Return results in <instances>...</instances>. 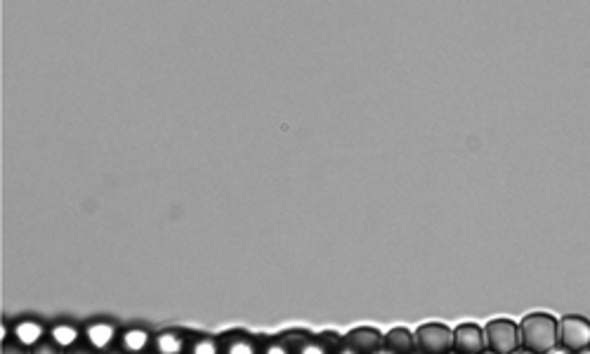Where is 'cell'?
Returning <instances> with one entry per match:
<instances>
[{
    "mask_svg": "<svg viewBox=\"0 0 590 354\" xmlns=\"http://www.w3.org/2000/svg\"><path fill=\"white\" fill-rule=\"evenodd\" d=\"M522 348L536 354H546L560 345V321L548 312H531L519 321Z\"/></svg>",
    "mask_w": 590,
    "mask_h": 354,
    "instance_id": "6da1fadb",
    "label": "cell"
},
{
    "mask_svg": "<svg viewBox=\"0 0 590 354\" xmlns=\"http://www.w3.org/2000/svg\"><path fill=\"white\" fill-rule=\"evenodd\" d=\"M484 336H487V349L496 354H513L515 349L522 348L519 324H515L513 319H491L489 324L484 326Z\"/></svg>",
    "mask_w": 590,
    "mask_h": 354,
    "instance_id": "7a4b0ae2",
    "label": "cell"
},
{
    "mask_svg": "<svg viewBox=\"0 0 590 354\" xmlns=\"http://www.w3.org/2000/svg\"><path fill=\"white\" fill-rule=\"evenodd\" d=\"M416 336V349L425 354H447L454 349V329H448L447 324H423L413 330Z\"/></svg>",
    "mask_w": 590,
    "mask_h": 354,
    "instance_id": "3957f363",
    "label": "cell"
},
{
    "mask_svg": "<svg viewBox=\"0 0 590 354\" xmlns=\"http://www.w3.org/2000/svg\"><path fill=\"white\" fill-rule=\"evenodd\" d=\"M121 329L116 319L112 317H94L90 321L83 324V333H85V342L90 348H94L97 352L106 354L109 349H113L118 345V336H121Z\"/></svg>",
    "mask_w": 590,
    "mask_h": 354,
    "instance_id": "277c9868",
    "label": "cell"
},
{
    "mask_svg": "<svg viewBox=\"0 0 590 354\" xmlns=\"http://www.w3.org/2000/svg\"><path fill=\"white\" fill-rule=\"evenodd\" d=\"M50 338V324L45 319L35 314H22L12 321V340L24 345L26 349H34L38 342Z\"/></svg>",
    "mask_w": 590,
    "mask_h": 354,
    "instance_id": "5b68a950",
    "label": "cell"
},
{
    "mask_svg": "<svg viewBox=\"0 0 590 354\" xmlns=\"http://www.w3.org/2000/svg\"><path fill=\"white\" fill-rule=\"evenodd\" d=\"M560 345L569 352L590 348V321L581 314H566L560 319Z\"/></svg>",
    "mask_w": 590,
    "mask_h": 354,
    "instance_id": "8992f818",
    "label": "cell"
},
{
    "mask_svg": "<svg viewBox=\"0 0 590 354\" xmlns=\"http://www.w3.org/2000/svg\"><path fill=\"white\" fill-rule=\"evenodd\" d=\"M153 336L147 326L142 324H130L121 329V336H118V345L123 354H147L149 349H153Z\"/></svg>",
    "mask_w": 590,
    "mask_h": 354,
    "instance_id": "52a82bcc",
    "label": "cell"
},
{
    "mask_svg": "<svg viewBox=\"0 0 590 354\" xmlns=\"http://www.w3.org/2000/svg\"><path fill=\"white\" fill-rule=\"evenodd\" d=\"M50 340L57 345L62 352L76 348L81 342H85V333H83V324H78L76 319L59 317L50 324Z\"/></svg>",
    "mask_w": 590,
    "mask_h": 354,
    "instance_id": "ba28073f",
    "label": "cell"
},
{
    "mask_svg": "<svg viewBox=\"0 0 590 354\" xmlns=\"http://www.w3.org/2000/svg\"><path fill=\"white\" fill-rule=\"evenodd\" d=\"M454 349L460 354H482L487 349V336H484V326L472 324H458L454 329Z\"/></svg>",
    "mask_w": 590,
    "mask_h": 354,
    "instance_id": "9c48e42d",
    "label": "cell"
},
{
    "mask_svg": "<svg viewBox=\"0 0 590 354\" xmlns=\"http://www.w3.org/2000/svg\"><path fill=\"white\" fill-rule=\"evenodd\" d=\"M222 354H260V336L246 329H230L220 333Z\"/></svg>",
    "mask_w": 590,
    "mask_h": 354,
    "instance_id": "30bf717a",
    "label": "cell"
},
{
    "mask_svg": "<svg viewBox=\"0 0 590 354\" xmlns=\"http://www.w3.org/2000/svg\"><path fill=\"white\" fill-rule=\"evenodd\" d=\"M189 338H192V330L177 329V326L156 330V336H153V352L156 354H187Z\"/></svg>",
    "mask_w": 590,
    "mask_h": 354,
    "instance_id": "8fae6325",
    "label": "cell"
},
{
    "mask_svg": "<svg viewBox=\"0 0 590 354\" xmlns=\"http://www.w3.org/2000/svg\"><path fill=\"white\" fill-rule=\"evenodd\" d=\"M342 338H345V342H348L354 352L359 354L376 352V349L385 342L383 333H380L378 329H373V326H354V329H349Z\"/></svg>",
    "mask_w": 590,
    "mask_h": 354,
    "instance_id": "7c38bea8",
    "label": "cell"
},
{
    "mask_svg": "<svg viewBox=\"0 0 590 354\" xmlns=\"http://www.w3.org/2000/svg\"><path fill=\"white\" fill-rule=\"evenodd\" d=\"M385 348H389L395 354H411L416 349V336L413 330L404 326H395L385 333Z\"/></svg>",
    "mask_w": 590,
    "mask_h": 354,
    "instance_id": "4fadbf2b",
    "label": "cell"
},
{
    "mask_svg": "<svg viewBox=\"0 0 590 354\" xmlns=\"http://www.w3.org/2000/svg\"><path fill=\"white\" fill-rule=\"evenodd\" d=\"M187 354H222V342H220V336L203 333V330H192Z\"/></svg>",
    "mask_w": 590,
    "mask_h": 354,
    "instance_id": "5bb4252c",
    "label": "cell"
},
{
    "mask_svg": "<svg viewBox=\"0 0 590 354\" xmlns=\"http://www.w3.org/2000/svg\"><path fill=\"white\" fill-rule=\"evenodd\" d=\"M260 354H293L279 336H260Z\"/></svg>",
    "mask_w": 590,
    "mask_h": 354,
    "instance_id": "9a60e30c",
    "label": "cell"
},
{
    "mask_svg": "<svg viewBox=\"0 0 590 354\" xmlns=\"http://www.w3.org/2000/svg\"><path fill=\"white\" fill-rule=\"evenodd\" d=\"M279 338H281L283 342H286V345H289L290 349H293V354L298 352V349H300V345L302 342L307 340V338L312 336V330H307V329H286V330H281V333H277Z\"/></svg>",
    "mask_w": 590,
    "mask_h": 354,
    "instance_id": "2e32d148",
    "label": "cell"
},
{
    "mask_svg": "<svg viewBox=\"0 0 590 354\" xmlns=\"http://www.w3.org/2000/svg\"><path fill=\"white\" fill-rule=\"evenodd\" d=\"M295 354H333V349L329 348L324 342V338L319 336V333H312V336L307 338L305 342L300 345V349Z\"/></svg>",
    "mask_w": 590,
    "mask_h": 354,
    "instance_id": "e0dca14e",
    "label": "cell"
},
{
    "mask_svg": "<svg viewBox=\"0 0 590 354\" xmlns=\"http://www.w3.org/2000/svg\"><path fill=\"white\" fill-rule=\"evenodd\" d=\"M31 354H64V352H62V349H59L57 345H54V342L50 340V338H47V340L38 342V345H35V348L31 349Z\"/></svg>",
    "mask_w": 590,
    "mask_h": 354,
    "instance_id": "ac0fdd59",
    "label": "cell"
},
{
    "mask_svg": "<svg viewBox=\"0 0 590 354\" xmlns=\"http://www.w3.org/2000/svg\"><path fill=\"white\" fill-rule=\"evenodd\" d=\"M3 354H31V349H26L24 345H19V342L15 340H7L3 342Z\"/></svg>",
    "mask_w": 590,
    "mask_h": 354,
    "instance_id": "d6986e66",
    "label": "cell"
},
{
    "mask_svg": "<svg viewBox=\"0 0 590 354\" xmlns=\"http://www.w3.org/2000/svg\"><path fill=\"white\" fill-rule=\"evenodd\" d=\"M64 354H102V352H97L94 348H90L88 342H81V345H76V348L66 349Z\"/></svg>",
    "mask_w": 590,
    "mask_h": 354,
    "instance_id": "ffe728a7",
    "label": "cell"
},
{
    "mask_svg": "<svg viewBox=\"0 0 590 354\" xmlns=\"http://www.w3.org/2000/svg\"><path fill=\"white\" fill-rule=\"evenodd\" d=\"M333 354H359V352H354V349H352V348H349L348 342L342 340V342H340V345H338V348H336V352H333Z\"/></svg>",
    "mask_w": 590,
    "mask_h": 354,
    "instance_id": "44dd1931",
    "label": "cell"
},
{
    "mask_svg": "<svg viewBox=\"0 0 590 354\" xmlns=\"http://www.w3.org/2000/svg\"><path fill=\"white\" fill-rule=\"evenodd\" d=\"M546 354H574V352H569V349L562 348V345H555V348L550 349V352H546Z\"/></svg>",
    "mask_w": 590,
    "mask_h": 354,
    "instance_id": "7402d4cb",
    "label": "cell"
},
{
    "mask_svg": "<svg viewBox=\"0 0 590 354\" xmlns=\"http://www.w3.org/2000/svg\"><path fill=\"white\" fill-rule=\"evenodd\" d=\"M371 354H395V352H392L389 348H385V342H383V345H380V348H378L376 352H371Z\"/></svg>",
    "mask_w": 590,
    "mask_h": 354,
    "instance_id": "603a6c76",
    "label": "cell"
},
{
    "mask_svg": "<svg viewBox=\"0 0 590 354\" xmlns=\"http://www.w3.org/2000/svg\"><path fill=\"white\" fill-rule=\"evenodd\" d=\"M513 354H536V352H531V349H526V348H519V349H515Z\"/></svg>",
    "mask_w": 590,
    "mask_h": 354,
    "instance_id": "cb8c5ba5",
    "label": "cell"
},
{
    "mask_svg": "<svg viewBox=\"0 0 590 354\" xmlns=\"http://www.w3.org/2000/svg\"><path fill=\"white\" fill-rule=\"evenodd\" d=\"M106 354H123V352H121V349H118V348H113V349H109V352H106Z\"/></svg>",
    "mask_w": 590,
    "mask_h": 354,
    "instance_id": "d4e9b609",
    "label": "cell"
},
{
    "mask_svg": "<svg viewBox=\"0 0 590 354\" xmlns=\"http://www.w3.org/2000/svg\"><path fill=\"white\" fill-rule=\"evenodd\" d=\"M576 354H590V348H585V349H581V352H576Z\"/></svg>",
    "mask_w": 590,
    "mask_h": 354,
    "instance_id": "484cf974",
    "label": "cell"
},
{
    "mask_svg": "<svg viewBox=\"0 0 590 354\" xmlns=\"http://www.w3.org/2000/svg\"><path fill=\"white\" fill-rule=\"evenodd\" d=\"M411 354H425V352H420V349H413V352Z\"/></svg>",
    "mask_w": 590,
    "mask_h": 354,
    "instance_id": "4316f807",
    "label": "cell"
},
{
    "mask_svg": "<svg viewBox=\"0 0 590 354\" xmlns=\"http://www.w3.org/2000/svg\"><path fill=\"white\" fill-rule=\"evenodd\" d=\"M482 354H496V352H491V349H484V352Z\"/></svg>",
    "mask_w": 590,
    "mask_h": 354,
    "instance_id": "83f0119b",
    "label": "cell"
},
{
    "mask_svg": "<svg viewBox=\"0 0 590 354\" xmlns=\"http://www.w3.org/2000/svg\"><path fill=\"white\" fill-rule=\"evenodd\" d=\"M447 354H460V352H456V349H451V352H447Z\"/></svg>",
    "mask_w": 590,
    "mask_h": 354,
    "instance_id": "f1b7e54d",
    "label": "cell"
},
{
    "mask_svg": "<svg viewBox=\"0 0 590 354\" xmlns=\"http://www.w3.org/2000/svg\"><path fill=\"white\" fill-rule=\"evenodd\" d=\"M147 354H156V352H153V349H149V352Z\"/></svg>",
    "mask_w": 590,
    "mask_h": 354,
    "instance_id": "f546056e",
    "label": "cell"
}]
</instances>
